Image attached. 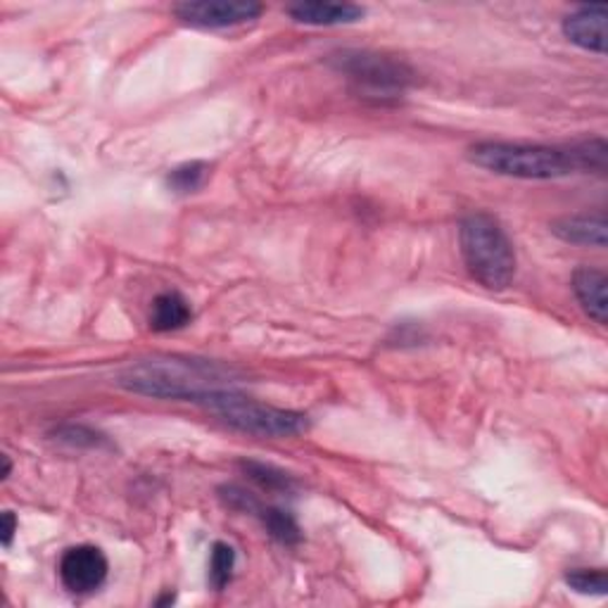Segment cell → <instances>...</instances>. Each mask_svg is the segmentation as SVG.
Returning a JSON list of instances; mask_svg holds the SVG:
<instances>
[{
    "label": "cell",
    "instance_id": "6da1fadb",
    "mask_svg": "<svg viewBox=\"0 0 608 608\" xmlns=\"http://www.w3.org/2000/svg\"><path fill=\"white\" fill-rule=\"evenodd\" d=\"M228 378H231V371L210 361L157 359L139 363V367L121 373L119 385L147 397L198 404L212 390H219Z\"/></svg>",
    "mask_w": 608,
    "mask_h": 608
},
{
    "label": "cell",
    "instance_id": "7a4b0ae2",
    "mask_svg": "<svg viewBox=\"0 0 608 608\" xmlns=\"http://www.w3.org/2000/svg\"><path fill=\"white\" fill-rule=\"evenodd\" d=\"M468 274L488 290H506L516 276V250L504 226L488 212H470L458 224Z\"/></svg>",
    "mask_w": 608,
    "mask_h": 608
},
{
    "label": "cell",
    "instance_id": "3957f363",
    "mask_svg": "<svg viewBox=\"0 0 608 608\" xmlns=\"http://www.w3.org/2000/svg\"><path fill=\"white\" fill-rule=\"evenodd\" d=\"M468 159L473 165L499 174V177L525 181L563 179L577 171L573 147H551L537 143L485 141L470 147Z\"/></svg>",
    "mask_w": 608,
    "mask_h": 608
},
{
    "label": "cell",
    "instance_id": "277c9868",
    "mask_svg": "<svg viewBox=\"0 0 608 608\" xmlns=\"http://www.w3.org/2000/svg\"><path fill=\"white\" fill-rule=\"evenodd\" d=\"M198 404L234 426L236 430L260 438H295L309 430V416L302 412L278 409L252 397L236 393L231 388L212 390Z\"/></svg>",
    "mask_w": 608,
    "mask_h": 608
},
{
    "label": "cell",
    "instance_id": "5b68a950",
    "mask_svg": "<svg viewBox=\"0 0 608 608\" xmlns=\"http://www.w3.org/2000/svg\"><path fill=\"white\" fill-rule=\"evenodd\" d=\"M329 62L333 70L349 79L359 96L373 100L397 98L416 81V72L407 62L381 56V52L343 50Z\"/></svg>",
    "mask_w": 608,
    "mask_h": 608
},
{
    "label": "cell",
    "instance_id": "8992f818",
    "mask_svg": "<svg viewBox=\"0 0 608 608\" xmlns=\"http://www.w3.org/2000/svg\"><path fill=\"white\" fill-rule=\"evenodd\" d=\"M264 12L262 3L254 0H186V3L174 5V15L186 26L193 29H231L260 20Z\"/></svg>",
    "mask_w": 608,
    "mask_h": 608
},
{
    "label": "cell",
    "instance_id": "52a82bcc",
    "mask_svg": "<svg viewBox=\"0 0 608 608\" xmlns=\"http://www.w3.org/2000/svg\"><path fill=\"white\" fill-rule=\"evenodd\" d=\"M105 553L98 547L79 545L67 549L60 559V580L72 594H91L96 592L107 577Z\"/></svg>",
    "mask_w": 608,
    "mask_h": 608
},
{
    "label": "cell",
    "instance_id": "ba28073f",
    "mask_svg": "<svg viewBox=\"0 0 608 608\" xmlns=\"http://www.w3.org/2000/svg\"><path fill=\"white\" fill-rule=\"evenodd\" d=\"M606 20H608L606 5L577 8L563 20V34L577 48L604 56L606 52Z\"/></svg>",
    "mask_w": 608,
    "mask_h": 608
},
{
    "label": "cell",
    "instance_id": "9c48e42d",
    "mask_svg": "<svg viewBox=\"0 0 608 608\" xmlns=\"http://www.w3.org/2000/svg\"><path fill=\"white\" fill-rule=\"evenodd\" d=\"M288 17L307 26H343L355 24L367 15V8L357 3H331V0H300L286 8Z\"/></svg>",
    "mask_w": 608,
    "mask_h": 608
},
{
    "label": "cell",
    "instance_id": "30bf717a",
    "mask_svg": "<svg viewBox=\"0 0 608 608\" xmlns=\"http://www.w3.org/2000/svg\"><path fill=\"white\" fill-rule=\"evenodd\" d=\"M606 288H608V278L604 272H599V269L583 266L573 274V293L577 297V302L585 309V314L594 323H599V326H606L608 321Z\"/></svg>",
    "mask_w": 608,
    "mask_h": 608
},
{
    "label": "cell",
    "instance_id": "8fae6325",
    "mask_svg": "<svg viewBox=\"0 0 608 608\" xmlns=\"http://www.w3.org/2000/svg\"><path fill=\"white\" fill-rule=\"evenodd\" d=\"M608 224L604 214H573L561 216L551 224V234L561 238L563 242L573 246H589V248H606L608 240Z\"/></svg>",
    "mask_w": 608,
    "mask_h": 608
},
{
    "label": "cell",
    "instance_id": "7c38bea8",
    "mask_svg": "<svg viewBox=\"0 0 608 608\" xmlns=\"http://www.w3.org/2000/svg\"><path fill=\"white\" fill-rule=\"evenodd\" d=\"M193 321V307L177 290L157 295L151 307V329L155 333H171L186 329Z\"/></svg>",
    "mask_w": 608,
    "mask_h": 608
},
{
    "label": "cell",
    "instance_id": "4fadbf2b",
    "mask_svg": "<svg viewBox=\"0 0 608 608\" xmlns=\"http://www.w3.org/2000/svg\"><path fill=\"white\" fill-rule=\"evenodd\" d=\"M257 516L262 518L266 533L272 535L276 543L288 545V547L302 543L300 525H297V521L290 516L288 511H283V509H262L260 513H257Z\"/></svg>",
    "mask_w": 608,
    "mask_h": 608
},
{
    "label": "cell",
    "instance_id": "5bb4252c",
    "mask_svg": "<svg viewBox=\"0 0 608 608\" xmlns=\"http://www.w3.org/2000/svg\"><path fill=\"white\" fill-rule=\"evenodd\" d=\"M240 468L248 473V478L252 482L260 485L262 490L266 492H281V494H290L295 490V480L288 476L286 470H281L276 466L269 464H260V462H242Z\"/></svg>",
    "mask_w": 608,
    "mask_h": 608
},
{
    "label": "cell",
    "instance_id": "9a60e30c",
    "mask_svg": "<svg viewBox=\"0 0 608 608\" xmlns=\"http://www.w3.org/2000/svg\"><path fill=\"white\" fill-rule=\"evenodd\" d=\"M210 177V165L205 162H186V165L171 169L167 177V186L174 193H195L198 188L205 186Z\"/></svg>",
    "mask_w": 608,
    "mask_h": 608
},
{
    "label": "cell",
    "instance_id": "2e32d148",
    "mask_svg": "<svg viewBox=\"0 0 608 608\" xmlns=\"http://www.w3.org/2000/svg\"><path fill=\"white\" fill-rule=\"evenodd\" d=\"M234 569H236V551L231 545L226 543H216L212 547L210 553V585L222 592L234 577Z\"/></svg>",
    "mask_w": 608,
    "mask_h": 608
},
{
    "label": "cell",
    "instance_id": "e0dca14e",
    "mask_svg": "<svg viewBox=\"0 0 608 608\" xmlns=\"http://www.w3.org/2000/svg\"><path fill=\"white\" fill-rule=\"evenodd\" d=\"M573 155H575V165L577 171H606V155L608 147L604 139H594V141H585L571 145Z\"/></svg>",
    "mask_w": 608,
    "mask_h": 608
},
{
    "label": "cell",
    "instance_id": "ac0fdd59",
    "mask_svg": "<svg viewBox=\"0 0 608 608\" xmlns=\"http://www.w3.org/2000/svg\"><path fill=\"white\" fill-rule=\"evenodd\" d=\"M565 585L577 594H589V597H604L608 589L606 571L601 569H575L565 575Z\"/></svg>",
    "mask_w": 608,
    "mask_h": 608
},
{
    "label": "cell",
    "instance_id": "d6986e66",
    "mask_svg": "<svg viewBox=\"0 0 608 608\" xmlns=\"http://www.w3.org/2000/svg\"><path fill=\"white\" fill-rule=\"evenodd\" d=\"M56 436L60 442L72 444V448H100L105 444V438L86 426H62L56 430Z\"/></svg>",
    "mask_w": 608,
    "mask_h": 608
},
{
    "label": "cell",
    "instance_id": "ffe728a7",
    "mask_svg": "<svg viewBox=\"0 0 608 608\" xmlns=\"http://www.w3.org/2000/svg\"><path fill=\"white\" fill-rule=\"evenodd\" d=\"M222 499H224L228 506L238 509V511H248V513H260L262 511L260 502H257L254 497H250L246 490L236 488V485H228V488H222Z\"/></svg>",
    "mask_w": 608,
    "mask_h": 608
},
{
    "label": "cell",
    "instance_id": "44dd1931",
    "mask_svg": "<svg viewBox=\"0 0 608 608\" xmlns=\"http://www.w3.org/2000/svg\"><path fill=\"white\" fill-rule=\"evenodd\" d=\"M15 533H17V518H15V513L5 511V513H3V545H5V547L12 545V539H15Z\"/></svg>",
    "mask_w": 608,
    "mask_h": 608
},
{
    "label": "cell",
    "instance_id": "7402d4cb",
    "mask_svg": "<svg viewBox=\"0 0 608 608\" xmlns=\"http://www.w3.org/2000/svg\"><path fill=\"white\" fill-rule=\"evenodd\" d=\"M10 470H12V464H10V456L3 454V480L10 476Z\"/></svg>",
    "mask_w": 608,
    "mask_h": 608
}]
</instances>
